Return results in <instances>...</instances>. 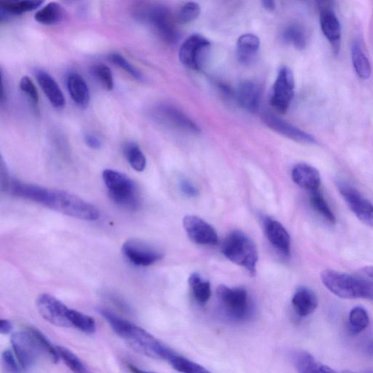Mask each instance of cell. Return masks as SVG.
Here are the masks:
<instances>
[{
	"label": "cell",
	"instance_id": "cell-1",
	"mask_svg": "<svg viewBox=\"0 0 373 373\" xmlns=\"http://www.w3.org/2000/svg\"><path fill=\"white\" fill-rule=\"evenodd\" d=\"M33 202L74 218L96 221L101 212L81 197L67 191L38 187Z\"/></svg>",
	"mask_w": 373,
	"mask_h": 373
},
{
	"label": "cell",
	"instance_id": "cell-2",
	"mask_svg": "<svg viewBox=\"0 0 373 373\" xmlns=\"http://www.w3.org/2000/svg\"><path fill=\"white\" fill-rule=\"evenodd\" d=\"M321 280L328 290L343 299L373 302V283L367 279L328 269L321 272Z\"/></svg>",
	"mask_w": 373,
	"mask_h": 373
},
{
	"label": "cell",
	"instance_id": "cell-3",
	"mask_svg": "<svg viewBox=\"0 0 373 373\" xmlns=\"http://www.w3.org/2000/svg\"><path fill=\"white\" fill-rule=\"evenodd\" d=\"M222 252L230 261L245 268L256 276L258 253L253 241L241 231L230 233L222 246Z\"/></svg>",
	"mask_w": 373,
	"mask_h": 373
},
{
	"label": "cell",
	"instance_id": "cell-4",
	"mask_svg": "<svg viewBox=\"0 0 373 373\" xmlns=\"http://www.w3.org/2000/svg\"><path fill=\"white\" fill-rule=\"evenodd\" d=\"M103 179L110 197L117 206L130 211H136L140 207L141 199L137 186L125 173L105 169Z\"/></svg>",
	"mask_w": 373,
	"mask_h": 373
},
{
	"label": "cell",
	"instance_id": "cell-5",
	"mask_svg": "<svg viewBox=\"0 0 373 373\" xmlns=\"http://www.w3.org/2000/svg\"><path fill=\"white\" fill-rule=\"evenodd\" d=\"M217 294L222 309L232 320L241 322L251 316L252 306L244 289L220 285Z\"/></svg>",
	"mask_w": 373,
	"mask_h": 373
},
{
	"label": "cell",
	"instance_id": "cell-6",
	"mask_svg": "<svg viewBox=\"0 0 373 373\" xmlns=\"http://www.w3.org/2000/svg\"><path fill=\"white\" fill-rule=\"evenodd\" d=\"M125 340L135 351L154 359L168 362L176 353L151 333L135 325Z\"/></svg>",
	"mask_w": 373,
	"mask_h": 373
},
{
	"label": "cell",
	"instance_id": "cell-7",
	"mask_svg": "<svg viewBox=\"0 0 373 373\" xmlns=\"http://www.w3.org/2000/svg\"><path fill=\"white\" fill-rule=\"evenodd\" d=\"M11 341L22 369L30 370L35 365L41 352L34 336L29 330L17 332L12 335Z\"/></svg>",
	"mask_w": 373,
	"mask_h": 373
},
{
	"label": "cell",
	"instance_id": "cell-8",
	"mask_svg": "<svg viewBox=\"0 0 373 373\" xmlns=\"http://www.w3.org/2000/svg\"><path fill=\"white\" fill-rule=\"evenodd\" d=\"M294 91V79L292 71L288 67H282L272 88L270 103L278 113L285 114L292 101Z\"/></svg>",
	"mask_w": 373,
	"mask_h": 373
},
{
	"label": "cell",
	"instance_id": "cell-9",
	"mask_svg": "<svg viewBox=\"0 0 373 373\" xmlns=\"http://www.w3.org/2000/svg\"><path fill=\"white\" fill-rule=\"evenodd\" d=\"M337 185L344 200L354 214L367 226L373 228V205L349 183L338 181Z\"/></svg>",
	"mask_w": 373,
	"mask_h": 373
},
{
	"label": "cell",
	"instance_id": "cell-10",
	"mask_svg": "<svg viewBox=\"0 0 373 373\" xmlns=\"http://www.w3.org/2000/svg\"><path fill=\"white\" fill-rule=\"evenodd\" d=\"M210 47V42L207 39L200 35H193L181 45L180 60L191 69L200 70Z\"/></svg>",
	"mask_w": 373,
	"mask_h": 373
},
{
	"label": "cell",
	"instance_id": "cell-11",
	"mask_svg": "<svg viewBox=\"0 0 373 373\" xmlns=\"http://www.w3.org/2000/svg\"><path fill=\"white\" fill-rule=\"evenodd\" d=\"M122 253L133 265L146 267L162 259L163 255L156 248L139 239H130L123 243Z\"/></svg>",
	"mask_w": 373,
	"mask_h": 373
},
{
	"label": "cell",
	"instance_id": "cell-12",
	"mask_svg": "<svg viewBox=\"0 0 373 373\" xmlns=\"http://www.w3.org/2000/svg\"><path fill=\"white\" fill-rule=\"evenodd\" d=\"M146 18L159 37L168 44H175L179 38L175 20L171 11L164 6H155L146 12Z\"/></svg>",
	"mask_w": 373,
	"mask_h": 373
},
{
	"label": "cell",
	"instance_id": "cell-13",
	"mask_svg": "<svg viewBox=\"0 0 373 373\" xmlns=\"http://www.w3.org/2000/svg\"><path fill=\"white\" fill-rule=\"evenodd\" d=\"M37 308L42 317L51 324L61 328H71L68 319L69 309L55 297L44 293L37 299Z\"/></svg>",
	"mask_w": 373,
	"mask_h": 373
},
{
	"label": "cell",
	"instance_id": "cell-14",
	"mask_svg": "<svg viewBox=\"0 0 373 373\" xmlns=\"http://www.w3.org/2000/svg\"><path fill=\"white\" fill-rule=\"evenodd\" d=\"M183 226L190 239L197 244L214 246L218 243V236L214 229L200 217L185 216Z\"/></svg>",
	"mask_w": 373,
	"mask_h": 373
},
{
	"label": "cell",
	"instance_id": "cell-15",
	"mask_svg": "<svg viewBox=\"0 0 373 373\" xmlns=\"http://www.w3.org/2000/svg\"><path fill=\"white\" fill-rule=\"evenodd\" d=\"M330 4L319 3L320 25L322 33L331 42L333 52L338 54L340 47L341 27L339 20L330 7Z\"/></svg>",
	"mask_w": 373,
	"mask_h": 373
},
{
	"label": "cell",
	"instance_id": "cell-16",
	"mask_svg": "<svg viewBox=\"0 0 373 373\" xmlns=\"http://www.w3.org/2000/svg\"><path fill=\"white\" fill-rule=\"evenodd\" d=\"M264 121L273 131L294 141L307 144H314L316 139L309 133L302 131L279 118L275 115L266 113L263 115Z\"/></svg>",
	"mask_w": 373,
	"mask_h": 373
},
{
	"label": "cell",
	"instance_id": "cell-17",
	"mask_svg": "<svg viewBox=\"0 0 373 373\" xmlns=\"http://www.w3.org/2000/svg\"><path fill=\"white\" fill-rule=\"evenodd\" d=\"M265 231L269 241L279 251L285 256L291 253V239L289 234L282 224L273 219L266 218L264 222Z\"/></svg>",
	"mask_w": 373,
	"mask_h": 373
},
{
	"label": "cell",
	"instance_id": "cell-18",
	"mask_svg": "<svg viewBox=\"0 0 373 373\" xmlns=\"http://www.w3.org/2000/svg\"><path fill=\"white\" fill-rule=\"evenodd\" d=\"M158 115L161 120L172 127L194 134L200 132L196 124L177 108L170 106L161 107L158 110Z\"/></svg>",
	"mask_w": 373,
	"mask_h": 373
},
{
	"label": "cell",
	"instance_id": "cell-19",
	"mask_svg": "<svg viewBox=\"0 0 373 373\" xmlns=\"http://www.w3.org/2000/svg\"><path fill=\"white\" fill-rule=\"evenodd\" d=\"M38 82L48 99L50 103L57 109L65 106V97L54 79L45 71L39 70L36 73Z\"/></svg>",
	"mask_w": 373,
	"mask_h": 373
},
{
	"label": "cell",
	"instance_id": "cell-20",
	"mask_svg": "<svg viewBox=\"0 0 373 373\" xmlns=\"http://www.w3.org/2000/svg\"><path fill=\"white\" fill-rule=\"evenodd\" d=\"M293 181L301 188L311 192L319 190L321 185L320 173L316 168L306 164L294 166L292 171Z\"/></svg>",
	"mask_w": 373,
	"mask_h": 373
},
{
	"label": "cell",
	"instance_id": "cell-21",
	"mask_svg": "<svg viewBox=\"0 0 373 373\" xmlns=\"http://www.w3.org/2000/svg\"><path fill=\"white\" fill-rule=\"evenodd\" d=\"M67 86L73 102L81 108H87L91 101V93L83 76L76 72L69 74Z\"/></svg>",
	"mask_w": 373,
	"mask_h": 373
},
{
	"label": "cell",
	"instance_id": "cell-22",
	"mask_svg": "<svg viewBox=\"0 0 373 373\" xmlns=\"http://www.w3.org/2000/svg\"><path fill=\"white\" fill-rule=\"evenodd\" d=\"M292 304L295 313L301 317L312 314L318 306L316 294L307 287L298 288L294 292Z\"/></svg>",
	"mask_w": 373,
	"mask_h": 373
},
{
	"label": "cell",
	"instance_id": "cell-23",
	"mask_svg": "<svg viewBox=\"0 0 373 373\" xmlns=\"http://www.w3.org/2000/svg\"><path fill=\"white\" fill-rule=\"evenodd\" d=\"M238 101L246 110L256 113L260 103L261 91L259 86L253 82L246 81L241 84L238 90Z\"/></svg>",
	"mask_w": 373,
	"mask_h": 373
},
{
	"label": "cell",
	"instance_id": "cell-24",
	"mask_svg": "<svg viewBox=\"0 0 373 373\" xmlns=\"http://www.w3.org/2000/svg\"><path fill=\"white\" fill-rule=\"evenodd\" d=\"M292 357L298 373H337L333 369L317 361L307 352H296Z\"/></svg>",
	"mask_w": 373,
	"mask_h": 373
},
{
	"label": "cell",
	"instance_id": "cell-25",
	"mask_svg": "<svg viewBox=\"0 0 373 373\" xmlns=\"http://www.w3.org/2000/svg\"><path fill=\"white\" fill-rule=\"evenodd\" d=\"M260 45V40L256 35H241L237 42L236 54L239 61L243 64H250L257 56Z\"/></svg>",
	"mask_w": 373,
	"mask_h": 373
},
{
	"label": "cell",
	"instance_id": "cell-26",
	"mask_svg": "<svg viewBox=\"0 0 373 373\" xmlns=\"http://www.w3.org/2000/svg\"><path fill=\"white\" fill-rule=\"evenodd\" d=\"M188 283L197 303L201 305L206 304L212 295L210 283L197 272L192 273L189 277Z\"/></svg>",
	"mask_w": 373,
	"mask_h": 373
},
{
	"label": "cell",
	"instance_id": "cell-27",
	"mask_svg": "<svg viewBox=\"0 0 373 373\" xmlns=\"http://www.w3.org/2000/svg\"><path fill=\"white\" fill-rule=\"evenodd\" d=\"M64 17V10L57 3H49L35 15L37 22L43 25H54L60 23Z\"/></svg>",
	"mask_w": 373,
	"mask_h": 373
},
{
	"label": "cell",
	"instance_id": "cell-28",
	"mask_svg": "<svg viewBox=\"0 0 373 373\" xmlns=\"http://www.w3.org/2000/svg\"><path fill=\"white\" fill-rule=\"evenodd\" d=\"M98 312L107 320L113 331L122 339L128 336L134 326L107 309H99Z\"/></svg>",
	"mask_w": 373,
	"mask_h": 373
},
{
	"label": "cell",
	"instance_id": "cell-29",
	"mask_svg": "<svg viewBox=\"0 0 373 373\" xmlns=\"http://www.w3.org/2000/svg\"><path fill=\"white\" fill-rule=\"evenodd\" d=\"M352 58L355 69L359 77L363 80L368 79L371 76V65L360 42L357 41L352 45Z\"/></svg>",
	"mask_w": 373,
	"mask_h": 373
},
{
	"label": "cell",
	"instance_id": "cell-30",
	"mask_svg": "<svg viewBox=\"0 0 373 373\" xmlns=\"http://www.w3.org/2000/svg\"><path fill=\"white\" fill-rule=\"evenodd\" d=\"M310 203L314 211L331 225H335L336 217L319 190L311 192Z\"/></svg>",
	"mask_w": 373,
	"mask_h": 373
},
{
	"label": "cell",
	"instance_id": "cell-31",
	"mask_svg": "<svg viewBox=\"0 0 373 373\" xmlns=\"http://www.w3.org/2000/svg\"><path fill=\"white\" fill-rule=\"evenodd\" d=\"M68 319L71 327L76 328L86 334H93L96 331L94 319L84 313L69 309Z\"/></svg>",
	"mask_w": 373,
	"mask_h": 373
},
{
	"label": "cell",
	"instance_id": "cell-32",
	"mask_svg": "<svg viewBox=\"0 0 373 373\" xmlns=\"http://www.w3.org/2000/svg\"><path fill=\"white\" fill-rule=\"evenodd\" d=\"M370 319L368 312L361 306L354 308L349 317L348 328L352 335H358L366 330L369 325Z\"/></svg>",
	"mask_w": 373,
	"mask_h": 373
},
{
	"label": "cell",
	"instance_id": "cell-33",
	"mask_svg": "<svg viewBox=\"0 0 373 373\" xmlns=\"http://www.w3.org/2000/svg\"><path fill=\"white\" fill-rule=\"evenodd\" d=\"M168 362L173 369L180 373H212L202 365L178 353L173 355Z\"/></svg>",
	"mask_w": 373,
	"mask_h": 373
},
{
	"label": "cell",
	"instance_id": "cell-34",
	"mask_svg": "<svg viewBox=\"0 0 373 373\" xmlns=\"http://www.w3.org/2000/svg\"><path fill=\"white\" fill-rule=\"evenodd\" d=\"M124 156L133 169L143 171L147 166V159L139 146L135 142H128L123 148Z\"/></svg>",
	"mask_w": 373,
	"mask_h": 373
},
{
	"label": "cell",
	"instance_id": "cell-35",
	"mask_svg": "<svg viewBox=\"0 0 373 373\" xmlns=\"http://www.w3.org/2000/svg\"><path fill=\"white\" fill-rule=\"evenodd\" d=\"M43 2L35 0H25V1H2L0 3L1 10L8 15L18 16L24 13L34 11L40 7Z\"/></svg>",
	"mask_w": 373,
	"mask_h": 373
},
{
	"label": "cell",
	"instance_id": "cell-36",
	"mask_svg": "<svg viewBox=\"0 0 373 373\" xmlns=\"http://www.w3.org/2000/svg\"><path fill=\"white\" fill-rule=\"evenodd\" d=\"M92 76L107 91L114 88L113 74L109 67L104 64H96L91 68Z\"/></svg>",
	"mask_w": 373,
	"mask_h": 373
},
{
	"label": "cell",
	"instance_id": "cell-37",
	"mask_svg": "<svg viewBox=\"0 0 373 373\" xmlns=\"http://www.w3.org/2000/svg\"><path fill=\"white\" fill-rule=\"evenodd\" d=\"M28 330L34 336L40 352L45 354L52 362L58 363L60 357L57 347H54L51 342L36 328H31Z\"/></svg>",
	"mask_w": 373,
	"mask_h": 373
},
{
	"label": "cell",
	"instance_id": "cell-38",
	"mask_svg": "<svg viewBox=\"0 0 373 373\" xmlns=\"http://www.w3.org/2000/svg\"><path fill=\"white\" fill-rule=\"evenodd\" d=\"M57 350L60 359L74 373H88L86 367L83 362L67 348L57 346Z\"/></svg>",
	"mask_w": 373,
	"mask_h": 373
},
{
	"label": "cell",
	"instance_id": "cell-39",
	"mask_svg": "<svg viewBox=\"0 0 373 373\" xmlns=\"http://www.w3.org/2000/svg\"><path fill=\"white\" fill-rule=\"evenodd\" d=\"M283 39L298 50H303L306 46V35L304 31L298 27L292 26L285 30Z\"/></svg>",
	"mask_w": 373,
	"mask_h": 373
},
{
	"label": "cell",
	"instance_id": "cell-40",
	"mask_svg": "<svg viewBox=\"0 0 373 373\" xmlns=\"http://www.w3.org/2000/svg\"><path fill=\"white\" fill-rule=\"evenodd\" d=\"M108 59L112 63L130 74L134 79L139 81L143 80V76L141 72L121 54L113 53L109 56Z\"/></svg>",
	"mask_w": 373,
	"mask_h": 373
},
{
	"label": "cell",
	"instance_id": "cell-41",
	"mask_svg": "<svg viewBox=\"0 0 373 373\" xmlns=\"http://www.w3.org/2000/svg\"><path fill=\"white\" fill-rule=\"evenodd\" d=\"M200 13L201 8L197 4L188 3L180 10L178 20L181 23H188L196 19Z\"/></svg>",
	"mask_w": 373,
	"mask_h": 373
},
{
	"label": "cell",
	"instance_id": "cell-42",
	"mask_svg": "<svg viewBox=\"0 0 373 373\" xmlns=\"http://www.w3.org/2000/svg\"><path fill=\"white\" fill-rule=\"evenodd\" d=\"M21 91L26 95L35 105L39 103V94L32 79L28 76L23 77L19 84Z\"/></svg>",
	"mask_w": 373,
	"mask_h": 373
},
{
	"label": "cell",
	"instance_id": "cell-43",
	"mask_svg": "<svg viewBox=\"0 0 373 373\" xmlns=\"http://www.w3.org/2000/svg\"><path fill=\"white\" fill-rule=\"evenodd\" d=\"M2 362L6 373H21L23 369L10 350H6L3 352Z\"/></svg>",
	"mask_w": 373,
	"mask_h": 373
},
{
	"label": "cell",
	"instance_id": "cell-44",
	"mask_svg": "<svg viewBox=\"0 0 373 373\" xmlns=\"http://www.w3.org/2000/svg\"><path fill=\"white\" fill-rule=\"evenodd\" d=\"M180 188L183 193L189 197H195L198 194L197 189L190 182L186 180H183L180 182Z\"/></svg>",
	"mask_w": 373,
	"mask_h": 373
},
{
	"label": "cell",
	"instance_id": "cell-45",
	"mask_svg": "<svg viewBox=\"0 0 373 373\" xmlns=\"http://www.w3.org/2000/svg\"><path fill=\"white\" fill-rule=\"evenodd\" d=\"M84 139L88 147L93 149V150H98L102 147L101 140L94 135L86 134Z\"/></svg>",
	"mask_w": 373,
	"mask_h": 373
},
{
	"label": "cell",
	"instance_id": "cell-46",
	"mask_svg": "<svg viewBox=\"0 0 373 373\" xmlns=\"http://www.w3.org/2000/svg\"><path fill=\"white\" fill-rule=\"evenodd\" d=\"M13 329L12 323L8 319L0 321V333L3 335L9 334Z\"/></svg>",
	"mask_w": 373,
	"mask_h": 373
},
{
	"label": "cell",
	"instance_id": "cell-47",
	"mask_svg": "<svg viewBox=\"0 0 373 373\" xmlns=\"http://www.w3.org/2000/svg\"><path fill=\"white\" fill-rule=\"evenodd\" d=\"M365 354L373 359V340H367L363 345Z\"/></svg>",
	"mask_w": 373,
	"mask_h": 373
},
{
	"label": "cell",
	"instance_id": "cell-48",
	"mask_svg": "<svg viewBox=\"0 0 373 373\" xmlns=\"http://www.w3.org/2000/svg\"><path fill=\"white\" fill-rule=\"evenodd\" d=\"M362 272L366 279L373 283V266L365 267L362 270Z\"/></svg>",
	"mask_w": 373,
	"mask_h": 373
},
{
	"label": "cell",
	"instance_id": "cell-49",
	"mask_svg": "<svg viewBox=\"0 0 373 373\" xmlns=\"http://www.w3.org/2000/svg\"><path fill=\"white\" fill-rule=\"evenodd\" d=\"M262 5L265 9L269 11H275L276 8L275 2L272 1V0H264V1L262 2Z\"/></svg>",
	"mask_w": 373,
	"mask_h": 373
},
{
	"label": "cell",
	"instance_id": "cell-50",
	"mask_svg": "<svg viewBox=\"0 0 373 373\" xmlns=\"http://www.w3.org/2000/svg\"><path fill=\"white\" fill-rule=\"evenodd\" d=\"M127 367L132 373H157L154 372L145 371L141 369L132 364H127Z\"/></svg>",
	"mask_w": 373,
	"mask_h": 373
},
{
	"label": "cell",
	"instance_id": "cell-51",
	"mask_svg": "<svg viewBox=\"0 0 373 373\" xmlns=\"http://www.w3.org/2000/svg\"><path fill=\"white\" fill-rule=\"evenodd\" d=\"M343 373H355V372H352V371H345Z\"/></svg>",
	"mask_w": 373,
	"mask_h": 373
},
{
	"label": "cell",
	"instance_id": "cell-52",
	"mask_svg": "<svg viewBox=\"0 0 373 373\" xmlns=\"http://www.w3.org/2000/svg\"><path fill=\"white\" fill-rule=\"evenodd\" d=\"M370 373H373V372H370Z\"/></svg>",
	"mask_w": 373,
	"mask_h": 373
}]
</instances>
